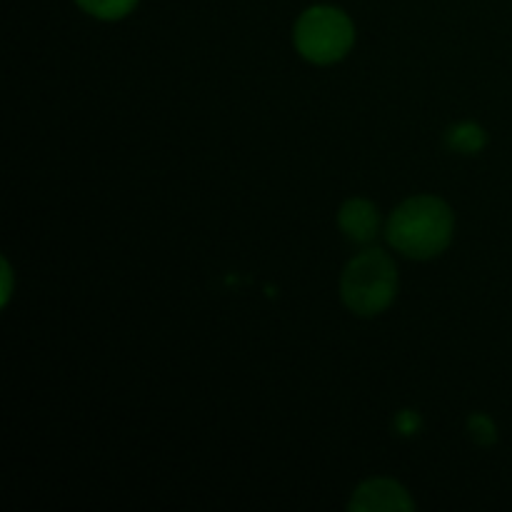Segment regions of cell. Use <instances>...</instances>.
<instances>
[{
	"label": "cell",
	"mask_w": 512,
	"mask_h": 512,
	"mask_svg": "<svg viewBox=\"0 0 512 512\" xmlns=\"http://www.w3.org/2000/svg\"><path fill=\"white\" fill-rule=\"evenodd\" d=\"M3 273H5V290H3V303H8V298H10V283H13V278H10V265H8V260H3Z\"/></svg>",
	"instance_id": "cell-10"
},
{
	"label": "cell",
	"mask_w": 512,
	"mask_h": 512,
	"mask_svg": "<svg viewBox=\"0 0 512 512\" xmlns=\"http://www.w3.org/2000/svg\"><path fill=\"white\" fill-rule=\"evenodd\" d=\"M455 215L435 195H415L390 213L385 235L398 253L413 260H428L443 253L453 240Z\"/></svg>",
	"instance_id": "cell-1"
},
{
	"label": "cell",
	"mask_w": 512,
	"mask_h": 512,
	"mask_svg": "<svg viewBox=\"0 0 512 512\" xmlns=\"http://www.w3.org/2000/svg\"><path fill=\"white\" fill-rule=\"evenodd\" d=\"M298 53L315 65L338 63L355 43L353 20L338 8L315 5L298 18L293 30Z\"/></svg>",
	"instance_id": "cell-3"
},
{
	"label": "cell",
	"mask_w": 512,
	"mask_h": 512,
	"mask_svg": "<svg viewBox=\"0 0 512 512\" xmlns=\"http://www.w3.org/2000/svg\"><path fill=\"white\" fill-rule=\"evenodd\" d=\"M468 435L473 438L475 445H480V448H488V445L498 443V428H495V423L485 413L470 415Z\"/></svg>",
	"instance_id": "cell-8"
},
{
	"label": "cell",
	"mask_w": 512,
	"mask_h": 512,
	"mask_svg": "<svg viewBox=\"0 0 512 512\" xmlns=\"http://www.w3.org/2000/svg\"><path fill=\"white\" fill-rule=\"evenodd\" d=\"M445 143L453 153L463 155H475L488 145V133H485L483 125L473 123V120H465V123L453 125V128L445 133Z\"/></svg>",
	"instance_id": "cell-6"
},
{
	"label": "cell",
	"mask_w": 512,
	"mask_h": 512,
	"mask_svg": "<svg viewBox=\"0 0 512 512\" xmlns=\"http://www.w3.org/2000/svg\"><path fill=\"white\" fill-rule=\"evenodd\" d=\"M348 508L353 512H410L415 503L398 480L370 478L355 488Z\"/></svg>",
	"instance_id": "cell-4"
},
{
	"label": "cell",
	"mask_w": 512,
	"mask_h": 512,
	"mask_svg": "<svg viewBox=\"0 0 512 512\" xmlns=\"http://www.w3.org/2000/svg\"><path fill=\"white\" fill-rule=\"evenodd\" d=\"M338 228L343 230L345 238L353 240V243H373V240L378 238L380 230L378 208L365 198L345 200L338 210Z\"/></svg>",
	"instance_id": "cell-5"
},
{
	"label": "cell",
	"mask_w": 512,
	"mask_h": 512,
	"mask_svg": "<svg viewBox=\"0 0 512 512\" xmlns=\"http://www.w3.org/2000/svg\"><path fill=\"white\" fill-rule=\"evenodd\" d=\"M393 428L395 433L403 435V438H410V435L420 433V428H423V418H420V413H415V410H400V413H395Z\"/></svg>",
	"instance_id": "cell-9"
},
{
	"label": "cell",
	"mask_w": 512,
	"mask_h": 512,
	"mask_svg": "<svg viewBox=\"0 0 512 512\" xmlns=\"http://www.w3.org/2000/svg\"><path fill=\"white\" fill-rule=\"evenodd\" d=\"M398 293V268L378 248L363 250L340 275V298L360 318H373L390 308Z\"/></svg>",
	"instance_id": "cell-2"
},
{
	"label": "cell",
	"mask_w": 512,
	"mask_h": 512,
	"mask_svg": "<svg viewBox=\"0 0 512 512\" xmlns=\"http://www.w3.org/2000/svg\"><path fill=\"white\" fill-rule=\"evenodd\" d=\"M88 15L100 20H120L133 13L138 0H75Z\"/></svg>",
	"instance_id": "cell-7"
}]
</instances>
